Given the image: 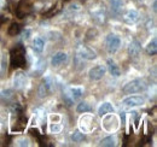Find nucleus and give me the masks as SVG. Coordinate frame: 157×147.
Here are the masks:
<instances>
[{"label":"nucleus","mask_w":157,"mask_h":147,"mask_svg":"<svg viewBox=\"0 0 157 147\" xmlns=\"http://www.w3.org/2000/svg\"><path fill=\"white\" fill-rule=\"evenodd\" d=\"M11 64L13 68H23L25 65V51L21 45L11 51Z\"/></svg>","instance_id":"1"},{"label":"nucleus","mask_w":157,"mask_h":147,"mask_svg":"<svg viewBox=\"0 0 157 147\" xmlns=\"http://www.w3.org/2000/svg\"><path fill=\"white\" fill-rule=\"evenodd\" d=\"M83 94V88L82 87H68L64 91V100L68 105L74 104V101H76L78 99H80Z\"/></svg>","instance_id":"2"},{"label":"nucleus","mask_w":157,"mask_h":147,"mask_svg":"<svg viewBox=\"0 0 157 147\" xmlns=\"http://www.w3.org/2000/svg\"><path fill=\"white\" fill-rule=\"evenodd\" d=\"M146 87L145 82L143 80H133V81H129L128 83H126L123 87H122V92L124 94H134V93H139L141 91H144Z\"/></svg>","instance_id":"3"},{"label":"nucleus","mask_w":157,"mask_h":147,"mask_svg":"<svg viewBox=\"0 0 157 147\" xmlns=\"http://www.w3.org/2000/svg\"><path fill=\"white\" fill-rule=\"evenodd\" d=\"M105 46H106L108 52L110 55H114L117 52L120 46H121V39L116 34H109L105 37Z\"/></svg>","instance_id":"4"},{"label":"nucleus","mask_w":157,"mask_h":147,"mask_svg":"<svg viewBox=\"0 0 157 147\" xmlns=\"http://www.w3.org/2000/svg\"><path fill=\"white\" fill-rule=\"evenodd\" d=\"M27 82H28L27 75L23 71H16L15 73L13 78H12V85H13L15 89H23V88H25Z\"/></svg>","instance_id":"5"},{"label":"nucleus","mask_w":157,"mask_h":147,"mask_svg":"<svg viewBox=\"0 0 157 147\" xmlns=\"http://www.w3.org/2000/svg\"><path fill=\"white\" fill-rule=\"evenodd\" d=\"M105 73H106V66L99 64V65H96V66H93V68L90 69L88 76H90L91 80H93V81H98V80H100V78L104 77Z\"/></svg>","instance_id":"6"},{"label":"nucleus","mask_w":157,"mask_h":147,"mask_svg":"<svg viewBox=\"0 0 157 147\" xmlns=\"http://www.w3.org/2000/svg\"><path fill=\"white\" fill-rule=\"evenodd\" d=\"M78 55L82 58V59H86V60H93L97 58V53L90 48L88 46H85V45H81L78 46Z\"/></svg>","instance_id":"7"},{"label":"nucleus","mask_w":157,"mask_h":147,"mask_svg":"<svg viewBox=\"0 0 157 147\" xmlns=\"http://www.w3.org/2000/svg\"><path fill=\"white\" fill-rule=\"evenodd\" d=\"M122 104L128 106V107H136V106H141L145 104V99L141 98V96H138V95H131V96H127L126 99L122 100Z\"/></svg>","instance_id":"8"},{"label":"nucleus","mask_w":157,"mask_h":147,"mask_svg":"<svg viewBox=\"0 0 157 147\" xmlns=\"http://www.w3.org/2000/svg\"><path fill=\"white\" fill-rule=\"evenodd\" d=\"M91 16H92V18L94 19L96 22H98V23H103V22L105 21V17H106V15H105V10H104V6H103V7H101V6L93 7V9L91 10Z\"/></svg>","instance_id":"9"},{"label":"nucleus","mask_w":157,"mask_h":147,"mask_svg":"<svg viewBox=\"0 0 157 147\" xmlns=\"http://www.w3.org/2000/svg\"><path fill=\"white\" fill-rule=\"evenodd\" d=\"M123 21H124V23H127V24H136L138 21H139V13H138L137 10H133V9H131V10H128V11H126V13L123 15Z\"/></svg>","instance_id":"10"},{"label":"nucleus","mask_w":157,"mask_h":147,"mask_svg":"<svg viewBox=\"0 0 157 147\" xmlns=\"http://www.w3.org/2000/svg\"><path fill=\"white\" fill-rule=\"evenodd\" d=\"M140 51H141V46H140V42L138 40H132L128 45V48H127V52H128V55L131 57H138L140 55Z\"/></svg>","instance_id":"11"},{"label":"nucleus","mask_w":157,"mask_h":147,"mask_svg":"<svg viewBox=\"0 0 157 147\" xmlns=\"http://www.w3.org/2000/svg\"><path fill=\"white\" fill-rule=\"evenodd\" d=\"M67 60H68V55L65 52H63V51H59V52L53 55L52 59H51V64L53 66H59V65L64 64Z\"/></svg>","instance_id":"12"},{"label":"nucleus","mask_w":157,"mask_h":147,"mask_svg":"<svg viewBox=\"0 0 157 147\" xmlns=\"http://www.w3.org/2000/svg\"><path fill=\"white\" fill-rule=\"evenodd\" d=\"M106 64H108V70H109V73H110L111 76L118 77V76L121 75V70H120V68H118V65L116 64L115 60H113V59H108Z\"/></svg>","instance_id":"13"},{"label":"nucleus","mask_w":157,"mask_h":147,"mask_svg":"<svg viewBox=\"0 0 157 147\" xmlns=\"http://www.w3.org/2000/svg\"><path fill=\"white\" fill-rule=\"evenodd\" d=\"M114 111H115V109L110 103H103L98 109V116L99 117H104L108 113H114Z\"/></svg>","instance_id":"14"},{"label":"nucleus","mask_w":157,"mask_h":147,"mask_svg":"<svg viewBox=\"0 0 157 147\" xmlns=\"http://www.w3.org/2000/svg\"><path fill=\"white\" fill-rule=\"evenodd\" d=\"M145 52H146V55H155L157 52V40L156 39H152L149 43H147V46L145 47Z\"/></svg>","instance_id":"15"},{"label":"nucleus","mask_w":157,"mask_h":147,"mask_svg":"<svg viewBox=\"0 0 157 147\" xmlns=\"http://www.w3.org/2000/svg\"><path fill=\"white\" fill-rule=\"evenodd\" d=\"M44 48H45V42H44V40L39 36L35 37V39L33 40V50H34L35 52H38V53H41V52L44 51Z\"/></svg>","instance_id":"16"},{"label":"nucleus","mask_w":157,"mask_h":147,"mask_svg":"<svg viewBox=\"0 0 157 147\" xmlns=\"http://www.w3.org/2000/svg\"><path fill=\"white\" fill-rule=\"evenodd\" d=\"M100 145L101 146H115L116 145V136L115 135H110V136L104 138L100 141Z\"/></svg>","instance_id":"17"},{"label":"nucleus","mask_w":157,"mask_h":147,"mask_svg":"<svg viewBox=\"0 0 157 147\" xmlns=\"http://www.w3.org/2000/svg\"><path fill=\"white\" fill-rule=\"evenodd\" d=\"M111 9L115 13H120L122 10V0H110Z\"/></svg>","instance_id":"18"},{"label":"nucleus","mask_w":157,"mask_h":147,"mask_svg":"<svg viewBox=\"0 0 157 147\" xmlns=\"http://www.w3.org/2000/svg\"><path fill=\"white\" fill-rule=\"evenodd\" d=\"M21 33V25L17 23H12L11 27L9 28V35L10 36H16Z\"/></svg>","instance_id":"19"},{"label":"nucleus","mask_w":157,"mask_h":147,"mask_svg":"<svg viewBox=\"0 0 157 147\" xmlns=\"http://www.w3.org/2000/svg\"><path fill=\"white\" fill-rule=\"evenodd\" d=\"M86 139V136H85V134L83 133H81V131H74L73 134H71V140L74 141V142H82L83 140Z\"/></svg>","instance_id":"20"},{"label":"nucleus","mask_w":157,"mask_h":147,"mask_svg":"<svg viewBox=\"0 0 157 147\" xmlns=\"http://www.w3.org/2000/svg\"><path fill=\"white\" fill-rule=\"evenodd\" d=\"M76 111H78V113H86V112H90L91 111V106L87 104V103H80L78 104V106H76Z\"/></svg>","instance_id":"21"},{"label":"nucleus","mask_w":157,"mask_h":147,"mask_svg":"<svg viewBox=\"0 0 157 147\" xmlns=\"http://www.w3.org/2000/svg\"><path fill=\"white\" fill-rule=\"evenodd\" d=\"M50 92V88L47 87V85L44 82V83H41L39 86V96L40 98H45L47 94Z\"/></svg>","instance_id":"22"},{"label":"nucleus","mask_w":157,"mask_h":147,"mask_svg":"<svg viewBox=\"0 0 157 147\" xmlns=\"http://www.w3.org/2000/svg\"><path fill=\"white\" fill-rule=\"evenodd\" d=\"M50 130H51V133H59L62 130V126L57 124V123H52L50 126Z\"/></svg>","instance_id":"23"},{"label":"nucleus","mask_w":157,"mask_h":147,"mask_svg":"<svg viewBox=\"0 0 157 147\" xmlns=\"http://www.w3.org/2000/svg\"><path fill=\"white\" fill-rule=\"evenodd\" d=\"M17 145L18 146H29V140L28 139H24V138L18 139L17 140Z\"/></svg>","instance_id":"24"},{"label":"nucleus","mask_w":157,"mask_h":147,"mask_svg":"<svg viewBox=\"0 0 157 147\" xmlns=\"http://www.w3.org/2000/svg\"><path fill=\"white\" fill-rule=\"evenodd\" d=\"M1 95H2V98H10V96L12 95V92L7 89V91H4V92H2V94H1Z\"/></svg>","instance_id":"25"},{"label":"nucleus","mask_w":157,"mask_h":147,"mask_svg":"<svg viewBox=\"0 0 157 147\" xmlns=\"http://www.w3.org/2000/svg\"><path fill=\"white\" fill-rule=\"evenodd\" d=\"M4 4H5V0H0V9L4 6Z\"/></svg>","instance_id":"26"},{"label":"nucleus","mask_w":157,"mask_h":147,"mask_svg":"<svg viewBox=\"0 0 157 147\" xmlns=\"http://www.w3.org/2000/svg\"><path fill=\"white\" fill-rule=\"evenodd\" d=\"M154 11H156V1L154 2Z\"/></svg>","instance_id":"27"}]
</instances>
